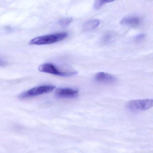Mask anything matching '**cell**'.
I'll use <instances>...</instances> for the list:
<instances>
[{"label": "cell", "instance_id": "1", "mask_svg": "<svg viewBox=\"0 0 153 153\" xmlns=\"http://www.w3.org/2000/svg\"><path fill=\"white\" fill-rule=\"evenodd\" d=\"M68 33H60L38 36L32 39L29 42L31 45H45L52 44L61 42L67 38Z\"/></svg>", "mask_w": 153, "mask_h": 153}, {"label": "cell", "instance_id": "2", "mask_svg": "<svg viewBox=\"0 0 153 153\" xmlns=\"http://www.w3.org/2000/svg\"><path fill=\"white\" fill-rule=\"evenodd\" d=\"M56 88L55 86L52 85H43L33 88L27 91L21 93L19 97L20 98H27L34 97L43 94L51 93Z\"/></svg>", "mask_w": 153, "mask_h": 153}, {"label": "cell", "instance_id": "3", "mask_svg": "<svg viewBox=\"0 0 153 153\" xmlns=\"http://www.w3.org/2000/svg\"><path fill=\"white\" fill-rule=\"evenodd\" d=\"M38 70L41 72L60 76H68L77 74V72L76 71L67 72L62 71L59 69L55 65L51 63H44L40 65L38 67Z\"/></svg>", "mask_w": 153, "mask_h": 153}, {"label": "cell", "instance_id": "4", "mask_svg": "<svg viewBox=\"0 0 153 153\" xmlns=\"http://www.w3.org/2000/svg\"><path fill=\"white\" fill-rule=\"evenodd\" d=\"M153 105L152 99H139L129 102L128 107L129 109L133 111H142L150 109L152 107Z\"/></svg>", "mask_w": 153, "mask_h": 153}, {"label": "cell", "instance_id": "5", "mask_svg": "<svg viewBox=\"0 0 153 153\" xmlns=\"http://www.w3.org/2000/svg\"><path fill=\"white\" fill-rule=\"evenodd\" d=\"M94 79L97 82L105 84H113L117 81V79L113 75L104 72L97 73Z\"/></svg>", "mask_w": 153, "mask_h": 153}, {"label": "cell", "instance_id": "6", "mask_svg": "<svg viewBox=\"0 0 153 153\" xmlns=\"http://www.w3.org/2000/svg\"><path fill=\"white\" fill-rule=\"evenodd\" d=\"M78 93V90L71 88H59L55 91L56 95L61 98H74Z\"/></svg>", "mask_w": 153, "mask_h": 153}, {"label": "cell", "instance_id": "7", "mask_svg": "<svg viewBox=\"0 0 153 153\" xmlns=\"http://www.w3.org/2000/svg\"><path fill=\"white\" fill-rule=\"evenodd\" d=\"M141 19L137 16H128L123 18L120 21L121 25L127 26L136 27L140 25Z\"/></svg>", "mask_w": 153, "mask_h": 153}, {"label": "cell", "instance_id": "8", "mask_svg": "<svg viewBox=\"0 0 153 153\" xmlns=\"http://www.w3.org/2000/svg\"><path fill=\"white\" fill-rule=\"evenodd\" d=\"M101 21L99 19H93L88 20L85 22L82 26V30L83 31H92L100 25Z\"/></svg>", "mask_w": 153, "mask_h": 153}, {"label": "cell", "instance_id": "9", "mask_svg": "<svg viewBox=\"0 0 153 153\" xmlns=\"http://www.w3.org/2000/svg\"><path fill=\"white\" fill-rule=\"evenodd\" d=\"M113 1H96L94 3V7L95 9H98L103 5Z\"/></svg>", "mask_w": 153, "mask_h": 153}, {"label": "cell", "instance_id": "10", "mask_svg": "<svg viewBox=\"0 0 153 153\" xmlns=\"http://www.w3.org/2000/svg\"><path fill=\"white\" fill-rule=\"evenodd\" d=\"M113 37V34L111 33H107L105 34L103 36L102 42L103 43H108L112 40Z\"/></svg>", "mask_w": 153, "mask_h": 153}, {"label": "cell", "instance_id": "11", "mask_svg": "<svg viewBox=\"0 0 153 153\" xmlns=\"http://www.w3.org/2000/svg\"><path fill=\"white\" fill-rule=\"evenodd\" d=\"M72 20H73V19L72 18H66L62 19L60 21V24L62 26H67L69 25L72 22Z\"/></svg>", "mask_w": 153, "mask_h": 153}, {"label": "cell", "instance_id": "12", "mask_svg": "<svg viewBox=\"0 0 153 153\" xmlns=\"http://www.w3.org/2000/svg\"><path fill=\"white\" fill-rule=\"evenodd\" d=\"M145 37V35L144 34H140L135 36V41H137V42L142 41L143 39H144Z\"/></svg>", "mask_w": 153, "mask_h": 153}, {"label": "cell", "instance_id": "13", "mask_svg": "<svg viewBox=\"0 0 153 153\" xmlns=\"http://www.w3.org/2000/svg\"><path fill=\"white\" fill-rule=\"evenodd\" d=\"M5 62H4L1 61V60H0V66H3L5 65Z\"/></svg>", "mask_w": 153, "mask_h": 153}]
</instances>
